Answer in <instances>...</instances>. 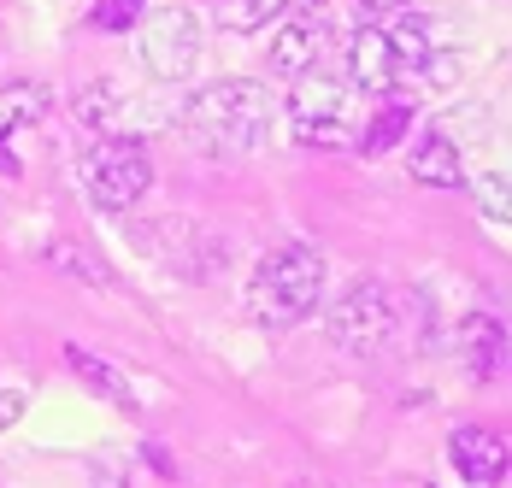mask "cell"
<instances>
[{
    "instance_id": "cell-1",
    "label": "cell",
    "mask_w": 512,
    "mask_h": 488,
    "mask_svg": "<svg viewBox=\"0 0 512 488\" xmlns=\"http://www.w3.org/2000/svg\"><path fill=\"white\" fill-rule=\"evenodd\" d=\"M183 124H189V136L206 153L242 159V153H259L265 147L271 100H265V89H259L254 77H218V83H206L201 95H189Z\"/></svg>"
},
{
    "instance_id": "cell-2",
    "label": "cell",
    "mask_w": 512,
    "mask_h": 488,
    "mask_svg": "<svg viewBox=\"0 0 512 488\" xmlns=\"http://www.w3.org/2000/svg\"><path fill=\"white\" fill-rule=\"evenodd\" d=\"M324 300V253L307 242L271 247L248 277V312L265 330H295Z\"/></svg>"
},
{
    "instance_id": "cell-3",
    "label": "cell",
    "mask_w": 512,
    "mask_h": 488,
    "mask_svg": "<svg viewBox=\"0 0 512 488\" xmlns=\"http://www.w3.org/2000/svg\"><path fill=\"white\" fill-rule=\"evenodd\" d=\"M148 183H154V159L130 136H101L83 153V189H89V200L101 212H130L148 195Z\"/></svg>"
},
{
    "instance_id": "cell-4",
    "label": "cell",
    "mask_w": 512,
    "mask_h": 488,
    "mask_svg": "<svg viewBox=\"0 0 512 488\" xmlns=\"http://www.w3.org/2000/svg\"><path fill=\"white\" fill-rule=\"evenodd\" d=\"M348 106L354 83H342L336 71H301L289 89V130L301 147H336L348 136Z\"/></svg>"
},
{
    "instance_id": "cell-5",
    "label": "cell",
    "mask_w": 512,
    "mask_h": 488,
    "mask_svg": "<svg viewBox=\"0 0 512 488\" xmlns=\"http://www.w3.org/2000/svg\"><path fill=\"white\" fill-rule=\"evenodd\" d=\"M136 59L148 65L154 83H183L201 59V24L183 6H148L136 24Z\"/></svg>"
},
{
    "instance_id": "cell-6",
    "label": "cell",
    "mask_w": 512,
    "mask_h": 488,
    "mask_svg": "<svg viewBox=\"0 0 512 488\" xmlns=\"http://www.w3.org/2000/svg\"><path fill=\"white\" fill-rule=\"evenodd\" d=\"M330 342L348 347V353H377V347L389 342V330H395V300L389 289L377 283V277H359L348 289L330 300Z\"/></svg>"
},
{
    "instance_id": "cell-7",
    "label": "cell",
    "mask_w": 512,
    "mask_h": 488,
    "mask_svg": "<svg viewBox=\"0 0 512 488\" xmlns=\"http://www.w3.org/2000/svg\"><path fill=\"white\" fill-rule=\"evenodd\" d=\"M77 118L95 124V130H106V136H130V142H142V130L159 124L154 106H142L124 83H89V89L77 95Z\"/></svg>"
},
{
    "instance_id": "cell-8",
    "label": "cell",
    "mask_w": 512,
    "mask_h": 488,
    "mask_svg": "<svg viewBox=\"0 0 512 488\" xmlns=\"http://www.w3.org/2000/svg\"><path fill=\"white\" fill-rule=\"evenodd\" d=\"M348 83L365 89V95H389L401 83V65H395V48H389L383 24H359L354 30V42H348Z\"/></svg>"
},
{
    "instance_id": "cell-9",
    "label": "cell",
    "mask_w": 512,
    "mask_h": 488,
    "mask_svg": "<svg viewBox=\"0 0 512 488\" xmlns=\"http://www.w3.org/2000/svg\"><path fill=\"white\" fill-rule=\"evenodd\" d=\"M448 453H454V471H460L471 488H495L501 477H507V441L489 436V430H477V424L454 430Z\"/></svg>"
},
{
    "instance_id": "cell-10",
    "label": "cell",
    "mask_w": 512,
    "mask_h": 488,
    "mask_svg": "<svg viewBox=\"0 0 512 488\" xmlns=\"http://www.w3.org/2000/svg\"><path fill=\"white\" fill-rule=\"evenodd\" d=\"M407 171H412V183H424V189H460V183H465L460 147L448 142L442 130H424V136L412 142Z\"/></svg>"
},
{
    "instance_id": "cell-11",
    "label": "cell",
    "mask_w": 512,
    "mask_h": 488,
    "mask_svg": "<svg viewBox=\"0 0 512 488\" xmlns=\"http://www.w3.org/2000/svg\"><path fill=\"white\" fill-rule=\"evenodd\" d=\"M312 53H318V18L295 6V12L277 24V36H271V65H277L283 77H301V71H312Z\"/></svg>"
},
{
    "instance_id": "cell-12",
    "label": "cell",
    "mask_w": 512,
    "mask_h": 488,
    "mask_svg": "<svg viewBox=\"0 0 512 488\" xmlns=\"http://www.w3.org/2000/svg\"><path fill=\"white\" fill-rule=\"evenodd\" d=\"M501 353H507V336H501L495 318H465L460 324V359L477 383H489L501 371Z\"/></svg>"
},
{
    "instance_id": "cell-13",
    "label": "cell",
    "mask_w": 512,
    "mask_h": 488,
    "mask_svg": "<svg viewBox=\"0 0 512 488\" xmlns=\"http://www.w3.org/2000/svg\"><path fill=\"white\" fill-rule=\"evenodd\" d=\"M65 365H71V371H77V377H83L89 389L112 394V400H118L124 412H136V394H130V383H124V371H112V365H106V359H95L89 347H65Z\"/></svg>"
},
{
    "instance_id": "cell-14",
    "label": "cell",
    "mask_w": 512,
    "mask_h": 488,
    "mask_svg": "<svg viewBox=\"0 0 512 488\" xmlns=\"http://www.w3.org/2000/svg\"><path fill=\"white\" fill-rule=\"evenodd\" d=\"M407 130H412V106H407V100H389V106H377V112H371V124H365V136H359V153H365V159H377V153L401 147Z\"/></svg>"
},
{
    "instance_id": "cell-15",
    "label": "cell",
    "mask_w": 512,
    "mask_h": 488,
    "mask_svg": "<svg viewBox=\"0 0 512 488\" xmlns=\"http://www.w3.org/2000/svg\"><path fill=\"white\" fill-rule=\"evenodd\" d=\"M48 118V89L42 83H12L0 89V136L24 130V124H42Z\"/></svg>"
},
{
    "instance_id": "cell-16",
    "label": "cell",
    "mask_w": 512,
    "mask_h": 488,
    "mask_svg": "<svg viewBox=\"0 0 512 488\" xmlns=\"http://www.w3.org/2000/svg\"><path fill=\"white\" fill-rule=\"evenodd\" d=\"M389 30V48H395V65H401V77L407 71H424V59H430V30L412 18V12H401L395 24H383Z\"/></svg>"
},
{
    "instance_id": "cell-17",
    "label": "cell",
    "mask_w": 512,
    "mask_h": 488,
    "mask_svg": "<svg viewBox=\"0 0 512 488\" xmlns=\"http://www.w3.org/2000/svg\"><path fill=\"white\" fill-rule=\"evenodd\" d=\"M212 12L224 30H265L277 12H295V0H218Z\"/></svg>"
},
{
    "instance_id": "cell-18",
    "label": "cell",
    "mask_w": 512,
    "mask_h": 488,
    "mask_svg": "<svg viewBox=\"0 0 512 488\" xmlns=\"http://www.w3.org/2000/svg\"><path fill=\"white\" fill-rule=\"evenodd\" d=\"M471 195H477V212H483V218L512 224V177L507 171H483V177L471 183Z\"/></svg>"
},
{
    "instance_id": "cell-19",
    "label": "cell",
    "mask_w": 512,
    "mask_h": 488,
    "mask_svg": "<svg viewBox=\"0 0 512 488\" xmlns=\"http://www.w3.org/2000/svg\"><path fill=\"white\" fill-rule=\"evenodd\" d=\"M148 12V0H95V24L101 30H136Z\"/></svg>"
},
{
    "instance_id": "cell-20",
    "label": "cell",
    "mask_w": 512,
    "mask_h": 488,
    "mask_svg": "<svg viewBox=\"0 0 512 488\" xmlns=\"http://www.w3.org/2000/svg\"><path fill=\"white\" fill-rule=\"evenodd\" d=\"M407 0H354V24H395Z\"/></svg>"
},
{
    "instance_id": "cell-21",
    "label": "cell",
    "mask_w": 512,
    "mask_h": 488,
    "mask_svg": "<svg viewBox=\"0 0 512 488\" xmlns=\"http://www.w3.org/2000/svg\"><path fill=\"white\" fill-rule=\"evenodd\" d=\"M18 412H24V394H0V424H12V418H18Z\"/></svg>"
},
{
    "instance_id": "cell-22",
    "label": "cell",
    "mask_w": 512,
    "mask_h": 488,
    "mask_svg": "<svg viewBox=\"0 0 512 488\" xmlns=\"http://www.w3.org/2000/svg\"><path fill=\"white\" fill-rule=\"evenodd\" d=\"M295 6H301V12H312V18H324V12H330V6H342V0H295Z\"/></svg>"
},
{
    "instance_id": "cell-23",
    "label": "cell",
    "mask_w": 512,
    "mask_h": 488,
    "mask_svg": "<svg viewBox=\"0 0 512 488\" xmlns=\"http://www.w3.org/2000/svg\"><path fill=\"white\" fill-rule=\"evenodd\" d=\"M201 6H218V0H201Z\"/></svg>"
}]
</instances>
